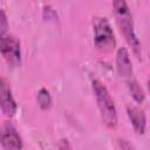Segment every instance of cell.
Wrapping results in <instances>:
<instances>
[{
    "instance_id": "1",
    "label": "cell",
    "mask_w": 150,
    "mask_h": 150,
    "mask_svg": "<svg viewBox=\"0 0 150 150\" xmlns=\"http://www.w3.org/2000/svg\"><path fill=\"white\" fill-rule=\"evenodd\" d=\"M111 5H112V13L115 16V21L117 23L121 34L123 35L124 40L131 48L132 53L139 59L142 55V47L135 30L132 14L128 6L127 0H111Z\"/></svg>"
},
{
    "instance_id": "6",
    "label": "cell",
    "mask_w": 150,
    "mask_h": 150,
    "mask_svg": "<svg viewBox=\"0 0 150 150\" xmlns=\"http://www.w3.org/2000/svg\"><path fill=\"white\" fill-rule=\"evenodd\" d=\"M0 97H1V111L7 117H13L18 111V103L12 94V89L5 77L0 80Z\"/></svg>"
},
{
    "instance_id": "14",
    "label": "cell",
    "mask_w": 150,
    "mask_h": 150,
    "mask_svg": "<svg viewBox=\"0 0 150 150\" xmlns=\"http://www.w3.org/2000/svg\"><path fill=\"white\" fill-rule=\"evenodd\" d=\"M57 148L59 149H70L71 145L68 143V139H61L60 144H57Z\"/></svg>"
},
{
    "instance_id": "12",
    "label": "cell",
    "mask_w": 150,
    "mask_h": 150,
    "mask_svg": "<svg viewBox=\"0 0 150 150\" xmlns=\"http://www.w3.org/2000/svg\"><path fill=\"white\" fill-rule=\"evenodd\" d=\"M43 18L46 20H54L55 21V19H57V14L50 6H45L43 7Z\"/></svg>"
},
{
    "instance_id": "10",
    "label": "cell",
    "mask_w": 150,
    "mask_h": 150,
    "mask_svg": "<svg viewBox=\"0 0 150 150\" xmlns=\"http://www.w3.org/2000/svg\"><path fill=\"white\" fill-rule=\"evenodd\" d=\"M36 102L38 105L42 110H48L53 104V98L47 88H40V90L36 94Z\"/></svg>"
},
{
    "instance_id": "2",
    "label": "cell",
    "mask_w": 150,
    "mask_h": 150,
    "mask_svg": "<svg viewBox=\"0 0 150 150\" xmlns=\"http://www.w3.org/2000/svg\"><path fill=\"white\" fill-rule=\"evenodd\" d=\"M91 90L103 124L108 129H115L117 127V121H118L117 110L109 90L107 89L104 83L98 79H94L91 81Z\"/></svg>"
},
{
    "instance_id": "8",
    "label": "cell",
    "mask_w": 150,
    "mask_h": 150,
    "mask_svg": "<svg viewBox=\"0 0 150 150\" xmlns=\"http://www.w3.org/2000/svg\"><path fill=\"white\" fill-rule=\"evenodd\" d=\"M127 115H128V118H129L134 130L136 131V134L143 135L146 129V116H145L144 111L137 107L128 105Z\"/></svg>"
},
{
    "instance_id": "7",
    "label": "cell",
    "mask_w": 150,
    "mask_h": 150,
    "mask_svg": "<svg viewBox=\"0 0 150 150\" xmlns=\"http://www.w3.org/2000/svg\"><path fill=\"white\" fill-rule=\"evenodd\" d=\"M116 70L118 75L125 80H129L134 75L132 62L130 54L125 47H120L116 53Z\"/></svg>"
},
{
    "instance_id": "15",
    "label": "cell",
    "mask_w": 150,
    "mask_h": 150,
    "mask_svg": "<svg viewBox=\"0 0 150 150\" xmlns=\"http://www.w3.org/2000/svg\"><path fill=\"white\" fill-rule=\"evenodd\" d=\"M148 91H149V95H150V79L148 81Z\"/></svg>"
},
{
    "instance_id": "5",
    "label": "cell",
    "mask_w": 150,
    "mask_h": 150,
    "mask_svg": "<svg viewBox=\"0 0 150 150\" xmlns=\"http://www.w3.org/2000/svg\"><path fill=\"white\" fill-rule=\"evenodd\" d=\"M1 148L5 150L9 149H22L23 148V142L16 128L8 121H6L2 124L1 128Z\"/></svg>"
},
{
    "instance_id": "9",
    "label": "cell",
    "mask_w": 150,
    "mask_h": 150,
    "mask_svg": "<svg viewBox=\"0 0 150 150\" xmlns=\"http://www.w3.org/2000/svg\"><path fill=\"white\" fill-rule=\"evenodd\" d=\"M127 87H128V90H129V93H130V96L132 97V100H134L136 103L141 104V103L144 102V100H145V94H144L142 87L139 86V83H138L135 79L131 77V79L127 80Z\"/></svg>"
},
{
    "instance_id": "3",
    "label": "cell",
    "mask_w": 150,
    "mask_h": 150,
    "mask_svg": "<svg viewBox=\"0 0 150 150\" xmlns=\"http://www.w3.org/2000/svg\"><path fill=\"white\" fill-rule=\"evenodd\" d=\"M94 46L103 53L111 52L116 46L115 33L111 28L109 20L104 16H96L93 20Z\"/></svg>"
},
{
    "instance_id": "11",
    "label": "cell",
    "mask_w": 150,
    "mask_h": 150,
    "mask_svg": "<svg viewBox=\"0 0 150 150\" xmlns=\"http://www.w3.org/2000/svg\"><path fill=\"white\" fill-rule=\"evenodd\" d=\"M8 29V21H7V15L4 9H1V16H0V34H6Z\"/></svg>"
},
{
    "instance_id": "13",
    "label": "cell",
    "mask_w": 150,
    "mask_h": 150,
    "mask_svg": "<svg viewBox=\"0 0 150 150\" xmlns=\"http://www.w3.org/2000/svg\"><path fill=\"white\" fill-rule=\"evenodd\" d=\"M117 148H120V149H131V148H134V145L131 143H129L127 139H118L117 141Z\"/></svg>"
},
{
    "instance_id": "4",
    "label": "cell",
    "mask_w": 150,
    "mask_h": 150,
    "mask_svg": "<svg viewBox=\"0 0 150 150\" xmlns=\"http://www.w3.org/2000/svg\"><path fill=\"white\" fill-rule=\"evenodd\" d=\"M0 53L11 68H18L22 62L21 42L13 34H0Z\"/></svg>"
}]
</instances>
